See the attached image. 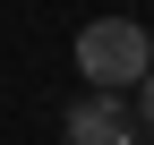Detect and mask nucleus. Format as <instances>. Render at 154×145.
<instances>
[{
    "label": "nucleus",
    "mask_w": 154,
    "mask_h": 145,
    "mask_svg": "<svg viewBox=\"0 0 154 145\" xmlns=\"http://www.w3.org/2000/svg\"><path fill=\"white\" fill-rule=\"evenodd\" d=\"M154 68V43L137 17H94V26H77V77L94 85V94H137Z\"/></svg>",
    "instance_id": "obj_1"
},
{
    "label": "nucleus",
    "mask_w": 154,
    "mask_h": 145,
    "mask_svg": "<svg viewBox=\"0 0 154 145\" xmlns=\"http://www.w3.org/2000/svg\"><path fill=\"white\" fill-rule=\"evenodd\" d=\"M60 137H69V145H137V102H120V94H77L69 120H60Z\"/></svg>",
    "instance_id": "obj_2"
},
{
    "label": "nucleus",
    "mask_w": 154,
    "mask_h": 145,
    "mask_svg": "<svg viewBox=\"0 0 154 145\" xmlns=\"http://www.w3.org/2000/svg\"><path fill=\"white\" fill-rule=\"evenodd\" d=\"M137 128H154V68H146V85H137Z\"/></svg>",
    "instance_id": "obj_3"
}]
</instances>
